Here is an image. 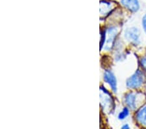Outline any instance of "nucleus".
Wrapping results in <instances>:
<instances>
[{
	"mask_svg": "<svg viewBox=\"0 0 146 129\" xmlns=\"http://www.w3.org/2000/svg\"><path fill=\"white\" fill-rule=\"evenodd\" d=\"M119 29L116 27H112L107 29L104 34H102L101 37V48L104 46L105 50H109L112 48L114 44L115 38L118 34Z\"/></svg>",
	"mask_w": 146,
	"mask_h": 129,
	"instance_id": "obj_1",
	"label": "nucleus"
},
{
	"mask_svg": "<svg viewBox=\"0 0 146 129\" xmlns=\"http://www.w3.org/2000/svg\"><path fill=\"white\" fill-rule=\"evenodd\" d=\"M146 100L145 96L142 93H130L125 97V102L129 108L131 110H136L141 102H144Z\"/></svg>",
	"mask_w": 146,
	"mask_h": 129,
	"instance_id": "obj_2",
	"label": "nucleus"
},
{
	"mask_svg": "<svg viewBox=\"0 0 146 129\" xmlns=\"http://www.w3.org/2000/svg\"><path fill=\"white\" fill-rule=\"evenodd\" d=\"M144 82V74L140 70H137L127 80V86L131 89L140 88Z\"/></svg>",
	"mask_w": 146,
	"mask_h": 129,
	"instance_id": "obj_3",
	"label": "nucleus"
},
{
	"mask_svg": "<svg viewBox=\"0 0 146 129\" xmlns=\"http://www.w3.org/2000/svg\"><path fill=\"white\" fill-rule=\"evenodd\" d=\"M102 93L100 95L101 105L106 112H111L112 110L114 109V101L110 94L101 88Z\"/></svg>",
	"mask_w": 146,
	"mask_h": 129,
	"instance_id": "obj_4",
	"label": "nucleus"
},
{
	"mask_svg": "<svg viewBox=\"0 0 146 129\" xmlns=\"http://www.w3.org/2000/svg\"><path fill=\"white\" fill-rule=\"evenodd\" d=\"M125 37L128 41L133 44H138L140 43V31L136 27L127 29L125 32Z\"/></svg>",
	"mask_w": 146,
	"mask_h": 129,
	"instance_id": "obj_5",
	"label": "nucleus"
},
{
	"mask_svg": "<svg viewBox=\"0 0 146 129\" xmlns=\"http://www.w3.org/2000/svg\"><path fill=\"white\" fill-rule=\"evenodd\" d=\"M114 9V4L107 1H101L100 2V14L101 16H106Z\"/></svg>",
	"mask_w": 146,
	"mask_h": 129,
	"instance_id": "obj_6",
	"label": "nucleus"
},
{
	"mask_svg": "<svg viewBox=\"0 0 146 129\" xmlns=\"http://www.w3.org/2000/svg\"><path fill=\"white\" fill-rule=\"evenodd\" d=\"M104 80L105 81L109 84L111 87L112 90L116 92L117 90V82L116 79L115 78L114 75L112 72L107 70L104 74Z\"/></svg>",
	"mask_w": 146,
	"mask_h": 129,
	"instance_id": "obj_7",
	"label": "nucleus"
},
{
	"mask_svg": "<svg viewBox=\"0 0 146 129\" xmlns=\"http://www.w3.org/2000/svg\"><path fill=\"white\" fill-rule=\"evenodd\" d=\"M123 5L131 12H136L140 8L138 0H121Z\"/></svg>",
	"mask_w": 146,
	"mask_h": 129,
	"instance_id": "obj_8",
	"label": "nucleus"
},
{
	"mask_svg": "<svg viewBox=\"0 0 146 129\" xmlns=\"http://www.w3.org/2000/svg\"><path fill=\"white\" fill-rule=\"evenodd\" d=\"M136 119L141 125L146 126V106L142 108L137 112Z\"/></svg>",
	"mask_w": 146,
	"mask_h": 129,
	"instance_id": "obj_9",
	"label": "nucleus"
},
{
	"mask_svg": "<svg viewBox=\"0 0 146 129\" xmlns=\"http://www.w3.org/2000/svg\"><path fill=\"white\" fill-rule=\"evenodd\" d=\"M129 115V110L127 108H125L122 110L118 116V118L119 119H124L125 117L128 116Z\"/></svg>",
	"mask_w": 146,
	"mask_h": 129,
	"instance_id": "obj_10",
	"label": "nucleus"
},
{
	"mask_svg": "<svg viewBox=\"0 0 146 129\" xmlns=\"http://www.w3.org/2000/svg\"><path fill=\"white\" fill-rule=\"evenodd\" d=\"M140 63L143 69L146 70V55L140 61Z\"/></svg>",
	"mask_w": 146,
	"mask_h": 129,
	"instance_id": "obj_11",
	"label": "nucleus"
},
{
	"mask_svg": "<svg viewBox=\"0 0 146 129\" xmlns=\"http://www.w3.org/2000/svg\"><path fill=\"white\" fill-rule=\"evenodd\" d=\"M142 23H143V29H144V31L146 33V15L144 16H143V20H142Z\"/></svg>",
	"mask_w": 146,
	"mask_h": 129,
	"instance_id": "obj_12",
	"label": "nucleus"
},
{
	"mask_svg": "<svg viewBox=\"0 0 146 129\" xmlns=\"http://www.w3.org/2000/svg\"><path fill=\"white\" fill-rule=\"evenodd\" d=\"M122 128H129V127L127 125H124L123 127H122Z\"/></svg>",
	"mask_w": 146,
	"mask_h": 129,
	"instance_id": "obj_13",
	"label": "nucleus"
}]
</instances>
